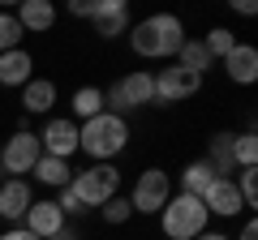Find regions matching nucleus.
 <instances>
[{"label": "nucleus", "instance_id": "f257e3e1", "mask_svg": "<svg viewBox=\"0 0 258 240\" xmlns=\"http://www.w3.org/2000/svg\"><path fill=\"white\" fill-rule=\"evenodd\" d=\"M185 22L176 18V13H151V18L134 22L129 26V47H134V56H142V60H176V52H181L185 43Z\"/></svg>", "mask_w": 258, "mask_h": 240}, {"label": "nucleus", "instance_id": "f03ea898", "mask_svg": "<svg viewBox=\"0 0 258 240\" xmlns=\"http://www.w3.org/2000/svg\"><path fill=\"white\" fill-rule=\"evenodd\" d=\"M129 150V120L99 111L95 120L78 125V155H86L91 163H116Z\"/></svg>", "mask_w": 258, "mask_h": 240}, {"label": "nucleus", "instance_id": "7ed1b4c3", "mask_svg": "<svg viewBox=\"0 0 258 240\" xmlns=\"http://www.w3.org/2000/svg\"><path fill=\"white\" fill-rule=\"evenodd\" d=\"M155 219H159V227H164L168 240H198L211 227V214H207L203 197H189V193H172Z\"/></svg>", "mask_w": 258, "mask_h": 240}, {"label": "nucleus", "instance_id": "20e7f679", "mask_svg": "<svg viewBox=\"0 0 258 240\" xmlns=\"http://www.w3.org/2000/svg\"><path fill=\"white\" fill-rule=\"evenodd\" d=\"M69 189L78 193V202H82L86 210H99L103 202L120 197V167L116 163H91V167H82V172H74Z\"/></svg>", "mask_w": 258, "mask_h": 240}, {"label": "nucleus", "instance_id": "39448f33", "mask_svg": "<svg viewBox=\"0 0 258 240\" xmlns=\"http://www.w3.org/2000/svg\"><path fill=\"white\" fill-rule=\"evenodd\" d=\"M103 103H108L112 116H125V120H129V111L151 107V103H155V82H151L147 69H134V73H125L116 86L103 90Z\"/></svg>", "mask_w": 258, "mask_h": 240}, {"label": "nucleus", "instance_id": "423d86ee", "mask_svg": "<svg viewBox=\"0 0 258 240\" xmlns=\"http://www.w3.org/2000/svg\"><path fill=\"white\" fill-rule=\"evenodd\" d=\"M39 155H43V146H39V133L35 129H13V138L0 142V172L13 176V180H30V172H35Z\"/></svg>", "mask_w": 258, "mask_h": 240}, {"label": "nucleus", "instance_id": "0eeeda50", "mask_svg": "<svg viewBox=\"0 0 258 240\" xmlns=\"http://www.w3.org/2000/svg\"><path fill=\"white\" fill-rule=\"evenodd\" d=\"M168 197H172V176H168L164 167H142L138 180H134V189H129L134 214H159Z\"/></svg>", "mask_w": 258, "mask_h": 240}, {"label": "nucleus", "instance_id": "6e6552de", "mask_svg": "<svg viewBox=\"0 0 258 240\" xmlns=\"http://www.w3.org/2000/svg\"><path fill=\"white\" fill-rule=\"evenodd\" d=\"M151 82H155V103L172 107V103L194 99V94L207 86V77H198V73H189V69H181L176 60H168L159 73H151Z\"/></svg>", "mask_w": 258, "mask_h": 240}, {"label": "nucleus", "instance_id": "1a4fd4ad", "mask_svg": "<svg viewBox=\"0 0 258 240\" xmlns=\"http://www.w3.org/2000/svg\"><path fill=\"white\" fill-rule=\"evenodd\" d=\"M39 146H43V155L52 159H69L78 155V120L69 116H47L43 120V129H39Z\"/></svg>", "mask_w": 258, "mask_h": 240}, {"label": "nucleus", "instance_id": "9d476101", "mask_svg": "<svg viewBox=\"0 0 258 240\" xmlns=\"http://www.w3.org/2000/svg\"><path fill=\"white\" fill-rule=\"evenodd\" d=\"M30 202H35V185L30 180H13V176L0 180V219L9 223V227H22Z\"/></svg>", "mask_w": 258, "mask_h": 240}, {"label": "nucleus", "instance_id": "9b49d317", "mask_svg": "<svg viewBox=\"0 0 258 240\" xmlns=\"http://www.w3.org/2000/svg\"><path fill=\"white\" fill-rule=\"evenodd\" d=\"M91 22H95L99 39H120V35H129V5L125 0H95Z\"/></svg>", "mask_w": 258, "mask_h": 240}, {"label": "nucleus", "instance_id": "f8f14e48", "mask_svg": "<svg viewBox=\"0 0 258 240\" xmlns=\"http://www.w3.org/2000/svg\"><path fill=\"white\" fill-rule=\"evenodd\" d=\"M203 206H207V214H211V219H232V214H245V202H241L237 185H232L228 176H215V180H211V189L203 193Z\"/></svg>", "mask_w": 258, "mask_h": 240}, {"label": "nucleus", "instance_id": "ddd939ff", "mask_svg": "<svg viewBox=\"0 0 258 240\" xmlns=\"http://www.w3.org/2000/svg\"><path fill=\"white\" fill-rule=\"evenodd\" d=\"M64 223H69V219L60 214V206H56L52 197H35V202H30V210H26V219H22V227H26L30 236L47 240V236H56Z\"/></svg>", "mask_w": 258, "mask_h": 240}, {"label": "nucleus", "instance_id": "4468645a", "mask_svg": "<svg viewBox=\"0 0 258 240\" xmlns=\"http://www.w3.org/2000/svg\"><path fill=\"white\" fill-rule=\"evenodd\" d=\"M220 65H224V77H228L232 86H254L258 82V47L254 43H237Z\"/></svg>", "mask_w": 258, "mask_h": 240}, {"label": "nucleus", "instance_id": "2eb2a0df", "mask_svg": "<svg viewBox=\"0 0 258 240\" xmlns=\"http://www.w3.org/2000/svg\"><path fill=\"white\" fill-rule=\"evenodd\" d=\"M56 107V82L52 77H30L26 86H22V116H52Z\"/></svg>", "mask_w": 258, "mask_h": 240}, {"label": "nucleus", "instance_id": "dca6fc26", "mask_svg": "<svg viewBox=\"0 0 258 240\" xmlns=\"http://www.w3.org/2000/svg\"><path fill=\"white\" fill-rule=\"evenodd\" d=\"M35 77V56L26 47H13V52H0V86L22 90V86Z\"/></svg>", "mask_w": 258, "mask_h": 240}, {"label": "nucleus", "instance_id": "f3484780", "mask_svg": "<svg viewBox=\"0 0 258 240\" xmlns=\"http://www.w3.org/2000/svg\"><path fill=\"white\" fill-rule=\"evenodd\" d=\"M13 18H18V26L26 35H47L56 26V5L52 0H22L18 9H13Z\"/></svg>", "mask_w": 258, "mask_h": 240}, {"label": "nucleus", "instance_id": "a211bd4d", "mask_svg": "<svg viewBox=\"0 0 258 240\" xmlns=\"http://www.w3.org/2000/svg\"><path fill=\"white\" fill-rule=\"evenodd\" d=\"M35 185H43V189H56L60 193L69 180H74V163H64V159H52V155H39V163H35Z\"/></svg>", "mask_w": 258, "mask_h": 240}, {"label": "nucleus", "instance_id": "6ab92c4d", "mask_svg": "<svg viewBox=\"0 0 258 240\" xmlns=\"http://www.w3.org/2000/svg\"><path fill=\"white\" fill-rule=\"evenodd\" d=\"M69 111H74L69 120H78V125H82V120H95L99 111H108L103 90H99V86H78V90L69 94Z\"/></svg>", "mask_w": 258, "mask_h": 240}, {"label": "nucleus", "instance_id": "aec40b11", "mask_svg": "<svg viewBox=\"0 0 258 240\" xmlns=\"http://www.w3.org/2000/svg\"><path fill=\"white\" fill-rule=\"evenodd\" d=\"M211 180H215L211 163H207V159H194V163H185V167H181V189H176V193L203 197L207 189H211Z\"/></svg>", "mask_w": 258, "mask_h": 240}, {"label": "nucleus", "instance_id": "412c9836", "mask_svg": "<svg viewBox=\"0 0 258 240\" xmlns=\"http://www.w3.org/2000/svg\"><path fill=\"white\" fill-rule=\"evenodd\" d=\"M203 159L211 163L215 176H228V180H232V176H237V163H232V133H215Z\"/></svg>", "mask_w": 258, "mask_h": 240}, {"label": "nucleus", "instance_id": "4be33fe9", "mask_svg": "<svg viewBox=\"0 0 258 240\" xmlns=\"http://www.w3.org/2000/svg\"><path fill=\"white\" fill-rule=\"evenodd\" d=\"M176 65L189 69V73H198V77H207V69H211L215 60H211V52L203 47V39H185L181 52H176Z\"/></svg>", "mask_w": 258, "mask_h": 240}, {"label": "nucleus", "instance_id": "5701e85b", "mask_svg": "<svg viewBox=\"0 0 258 240\" xmlns=\"http://www.w3.org/2000/svg\"><path fill=\"white\" fill-rule=\"evenodd\" d=\"M232 163H237V172L241 167H258V133L254 129L232 133Z\"/></svg>", "mask_w": 258, "mask_h": 240}, {"label": "nucleus", "instance_id": "b1692460", "mask_svg": "<svg viewBox=\"0 0 258 240\" xmlns=\"http://www.w3.org/2000/svg\"><path fill=\"white\" fill-rule=\"evenodd\" d=\"M203 47L211 52V60H224V56L237 47V35H232L228 26H211V30L203 35Z\"/></svg>", "mask_w": 258, "mask_h": 240}, {"label": "nucleus", "instance_id": "393cba45", "mask_svg": "<svg viewBox=\"0 0 258 240\" xmlns=\"http://www.w3.org/2000/svg\"><path fill=\"white\" fill-rule=\"evenodd\" d=\"M232 185H237L241 202H245V214L258 206V167H241L237 176H232Z\"/></svg>", "mask_w": 258, "mask_h": 240}, {"label": "nucleus", "instance_id": "a878e982", "mask_svg": "<svg viewBox=\"0 0 258 240\" xmlns=\"http://www.w3.org/2000/svg\"><path fill=\"white\" fill-rule=\"evenodd\" d=\"M22 39H26V30L18 26V18H13L9 9H0V52H13V47H22Z\"/></svg>", "mask_w": 258, "mask_h": 240}, {"label": "nucleus", "instance_id": "bb28decb", "mask_svg": "<svg viewBox=\"0 0 258 240\" xmlns=\"http://www.w3.org/2000/svg\"><path fill=\"white\" fill-rule=\"evenodd\" d=\"M99 219L108 223V227H120V223L134 219V206H129V197H112V202L99 206Z\"/></svg>", "mask_w": 258, "mask_h": 240}, {"label": "nucleus", "instance_id": "cd10ccee", "mask_svg": "<svg viewBox=\"0 0 258 240\" xmlns=\"http://www.w3.org/2000/svg\"><path fill=\"white\" fill-rule=\"evenodd\" d=\"M52 202H56V206H60V214H64V219H78V214H86V206H82V202H78V193H74V189H69V185H64V189H60V193H56V197H52Z\"/></svg>", "mask_w": 258, "mask_h": 240}, {"label": "nucleus", "instance_id": "c85d7f7f", "mask_svg": "<svg viewBox=\"0 0 258 240\" xmlns=\"http://www.w3.org/2000/svg\"><path fill=\"white\" fill-rule=\"evenodd\" d=\"M0 240H39V236H30L26 227H5V231H0Z\"/></svg>", "mask_w": 258, "mask_h": 240}, {"label": "nucleus", "instance_id": "c756f323", "mask_svg": "<svg viewBox=\"0 0 258 240\" xmlns=\"http://www.w3.org/2000/svg\"><path fill=\"white\" fill-rule=\"evenodd\" d=\"M47 240H82V231H78L74 223H64V227L56 231V236H47Z\"/></svg>", "mask_w": 258, "mask_h": 240}, {"label": "nucleus", "instance_id": "7c9ffc66", "mask_svg": "<svg viewBox=\"0 0 258 240\" xmlns=\"http://www.w3.org/2000/svg\"><path fill=\"white\" fill-rule=\"evenodd\" d=\"M232 9H237L241 18H254V13H258V5H254V0H232Z\"/></svg>", "mask_w": 258, "mask_h": 240}, {"label": "nucleus", "instance_id": "2f4dec72", "mask_svg": "<svg viewBox=\"0 0 258 240\" xmlns=\"http://www.w3.org/2000/svg\"><path fill=\"white\" fill-rule=\"evenodd\" d=\"M91 5H95V0H74L69 13H74V18H91Z\"/></svg>", "mask_w": 258, "mask_h": 240}, {"label": "nucleus", "instance_id": "473e14b6", "mask_svg": "<svg viewBox=\"0 0 258 240\" xmlns=\"http://www.w3.org/2000/svg\"><path fill=\"white\" fill-rule=\"evenodd\" d=\"M237 240H258V223L254 219H245V227H241V236Z\"/></svg>", "mask_w": 258, "mask_h": 240}, {"label": "nucleus", "instance_id": "72a5a7b5", "mask_svg": "<svg viewBox=\"0 0 258 240\" xmlns=\"http://www.w3.org/2000/svg\"><path fill=\"white\" fill-rule=\"evenodd\" d=\"M198 240H232V236H224V231H211V227H207V231H203Z\"/></svg>", "mask_w": 258, "mask_h": 240}]
</instances>
